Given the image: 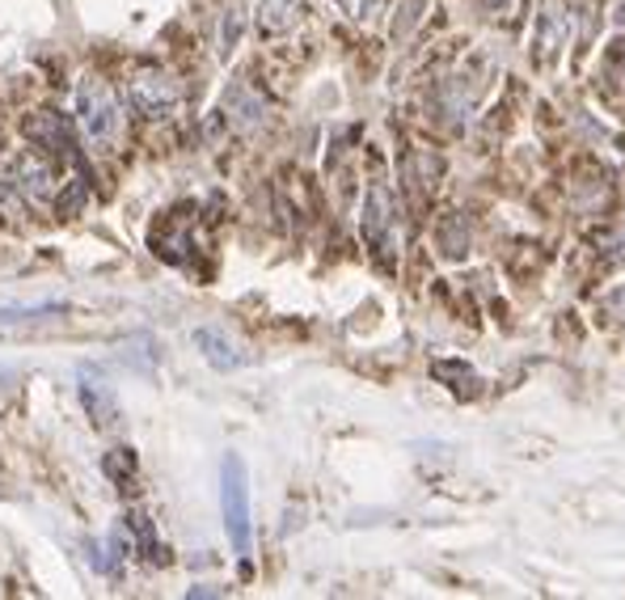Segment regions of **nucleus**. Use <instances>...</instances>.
Here are the masks:
<instances>
[{
  "instance_id": "1",
  "label": "nucleus",
  "mask_w": 625,
  "mask_h": 600,
  "mask_svg": "<svg viewBox=\"0 0 625 600\" xmlns=\"http://www.w3.org/2000/svg\"><path fill=\"white\" fill-rule=\"evenodd\" d=\"M76 123H81V131H85V140L97 148V152H106V148L119 140V102L110 94V85L106 81H97V76H81L76 81Z\"/></svg>"
},
{
  "instance_id": "2",
  "label": "nucleus",
  "mask_w": 625,
  "mask_h": 600,
  "mask_svg": "<svg viewBox=\"0 0 625 600\" xmlns=\"http://www.w3.org/2000/svg\"><path fill=\"white\" fill-rule=\"evenodd\" d=\"M220 512L237 554H250V486H245V461L229 453L220 461Z\"/></svg>"
},
{
  "instance_id": "3",
  "label": "nucleus",
  "mask_w": 625,
  "mask_h": 600,
  "mask_svg": "<svg viewBox=\"0 0 625 600\" xmlns=\"http://www.w3.org/2000/svg\"><path fill=\"white\" fill-rule=\"evenodd\" d=\"M127 102L145 119H166L169 110L182 102V85L166 69H136V73L127 76Z\"/></svg>"
},
{
  "instance_id": "4",
  "label": "nucleus",
  "mask_w": 625,
  "mask_h": 600,
  "mask_svg": "<svg viewBox=\"0 0 625 600\" xmlns=\"http://www.w3.org/2000/svg\"><path fill=\"white\" fill-rule=\"evenodd\" d=\"M363 241L393 263V254H398V208H393V191H389L385 182H372L368 187V199H363Z\"/></svg>"
},
{
  "instance_id": "5",
  "label": "nucleus",
  "mask_w": 625,
  "mask_h": 600,
  "mask_svg": "<svg viewBox=\"0 0 625 600\" xmlns=\"http://www.w3.org/2000/svg\"><path fill=\"white\" fill-rule=\"evenodd\" d=\"M566 34H571V13H566V0H541L537 9V39H532V60L541 69H550L553 60L566 48Z\"/></svg>"
},
{
  "instance_id": "6",
  "label": "nucleus",
  "mask_w": 625,
  "mask_h": 600,
  "mask_svg": "<svg viewBox=\"0 0 625 600\" xmlns=\"http://www.w3.org/2000/svg\"><path fill=\"white\" fill-rule=\"evenodd\" d=\"M81 402H85V410H89V419H94L97 428L119 423V398H115L110 385L97 381L94 368H81Z\"/></svg>"
},
{
  "instance_id": "7",
  "label": "nucleus",
  "mask_w": 625,
  "mask_h": 600,
  "mask_svg": "<svg viewBox=\"0 0 625 600\" xmlns=\"http://www.w3.org/2000/svg\"><path fill=\"white\" fill-rule=\"evenodd\" d=\"M194 347L203 351V360L212 364L216 372H233V368H241V364H245V351H241L237 343L224 335V330H216V326H203V330H194Z\"/></svg>"
},
{
  "instance_id": "8",
  "label": "nucleus",
  "mask_w": 625,
  "mask_h": 600,
  "mask_svg": "<svg viewBox=\"0 0 625 600\" xmlns=\"http://www.w3.org/2000/svg\"><path fill=\"white\" fill-rule=\"evenodd\" d=\"M224 110H229L233 127H241V131H254V127H263V119H266V102L254 94L250 85H229Z\"/></svg>"
},
{
  "instance_id": "9",
  "label": "nucleus",
  "mask_w": 625,
  "mask_h": 600,
  "mask_svg": "<svg viewBox=\"0 0 625 600\" xmlns=\"http://www.w3.org/2000/svg\"><path fill=\"white\" fill-rule=\"evenodd\" d=\"M25 136H30L34 145L55 148V152H73L68 119H64V115H55V110H39V115H30V119H25Z\"/></svg>"
},
{
  "instance_id": "10",
  "label": "nucleus",
  "mask_w": 625,
  "mask_h": 600,
  "mask_svg": "<svg viewBox=\"0 0 625 600\" xmlns=\"http://www.w3.org/2000/svg\"><path fill=\"white\" fill-rule=\"evenodd\" d=\"M300 13H305V0H263L258 4V30L266 39H279V34L296 30Z\"/></svg>"
},
{
  "instance_id": "11",
  "label": "nucleus",
  "mask_w": 625,
  "mask_h": 600,
  "mask_svg": "<svg viewBox=\"0 0 625 600\" xmlns=\"http://www.w3.org/2000/svg\"><path fill=\"white\" fill-rule=\"evenodd\" d=\"M13 182H18L22 194H30V199H51V166L39 161V157H22L18 169H13Z\"/></svg>"
},
{
  "instance_id": "12",
  "label": "nucleus",
  "mask_w": 625,
  "mask_h": 600,
  "mask_svg": "<svg viewBox=\"0 0 625 600\" xmlns=\"http://www.w3.org/2000/svg\"><path fill=\"white\" fill-rule=\"evenodd\" d=\"M432 377H435V381H448V389H453V393H460V398H469V393L478 389V372H474L469 364H460V360H439L432 368Z\"/></svg>"
},
{
  "instance_id": "13",
  "label": "nucleus",
  "mask_w": 625,
  "mask_h": 600,
  "mask_svg": "<svg viewBox=\"0 0 625 600\" xmlns=\"http://www.w3.org/2000/svg\"><path fill=\"white\" fill-rule=\"evenodd\" d=\"M435 245L444 250V259H465V250H469V224H465V217L444 220L439 233H435Z\"/></svg>"
},
{
  "instance_id": "14",
  "label": "nucleus",
  "mask_w": 625,
  "mask_h": 600,
  "mask_svg": "<svg viewBox=\"0 0 625 600\" xmlns=\"http://www.w3.org/2000/svg\"><path fill=\"white\" fill-rule=\"evenodd\" d=\"M127 528H131V537H136V554H145L148 562H166V558H161V546H157V533H152V520H148L145 512H131V516H127Z\"/></svg>"
},
{
  "instance_id": "15",
  "label": "nucleus",
  "mask_w": 625,
  "mask_h": 600,
  "mask_svg": "<svg viewBox=\"0 0 625 600\" xmlns=\"http://www.w3.org/2000/svg\"><path fill=\"white\" fill-rule=\"evenodd\" d=\"M102 474L115 482V486L131 482L136 478V453L131 449H110V453L102 456Z\"/></svg>"
},
{
  "instance_id": "16",
  "label": "nucleus",
  "mask_w": 625,
  "mask_h": 600,
  "mask_svg": "<svg viewBox=\"0 0 625 600\" xmlns=\"http://www.w3.org/2000/svg\"><path fill=\"white\" fill-rule=\"evenodd\" d=\"M241 30H245V9H241V4H229V9H224V22H220V60L233 55Z\"/></svg>"
},
{
  "instance_id": "17",
  "label": "nucleus",
  "mask_w": 625,
  "mask_h": 600,
  "mask_svg": "<svg viewBox=\"0 0 625 600\" xmlns=\"http://www.w3.org/2000/svg\"><path fill=\"white\" fill-rule=\"evenodd\" d=\"M427 9V0H406L402 4V18L393 22V39H406L410 30H414V22H419V13Z\"/></svg>"
},
{
  "instance_id": "18",
  "label": "nucleus",
  "mask_w": 625,
  "mask_h": 600,
  "mask_svg": "<svg viewBox=\"0 0 625 600\" xmlns=\"http://www.w3.org/2000/svg\"><path fill=\"white\" fill-rule=\"evenodd\" d=\"M338 4H342L351 18H368V13L377 9V0H338Z\"/></svg>"
},
{
  "instance_id": "19",
  "label": "nucleus",
  "mask_w": 625,
  "mask_h": 600,
  "mask_svg": "<svg viewBox=\"0 0 625 600\" xmlns=\"http://www.w3.org/2000/svg\"><path fill=\"white\" fill-rule=\"evenodd\" d=\"M604 305H608V309H613V313H617V317L625 322V288L608 292V296H604Z\"/></svg>"
},
{
  "instance_id": "20",
  "label": "nucleus",
  "mask_w": 625,
  "mask_h": 600,
  "mask_svg": "<svg viewBox=\"0 0 625 600\" xmlns=\"http://www.w3.org/2000/svg\"><path fill=\"white\" fill-rule=\"evenodd\" d=\"M613 22H617V30H625V0H617V13H613Z\"/></svg>"
},
{
  "instance_id": "21",
  "label": "nucleus",
  "mask_w": 625,
  "mask_h": 600,
  "mask_svg": "<svg viewBox=\"0 0 625 600\" xmlns=\"http://www.w3.org/2000/svg\"><path fill=\"white\" fill-rule=\"evenodd\" d=\"M486 4H490V9H504L507 0H486Z\"/></svg>"
}]
</instances>
